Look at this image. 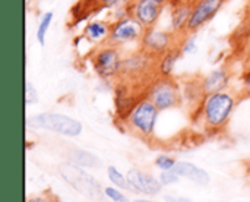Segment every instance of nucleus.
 <instances>
[{
  "label": "nucleus",
  "instance_id": "nucleus-21",
  "mask_svg": "<svg viewBox=\"0 0 250 202\" xmlns=\"http://www.w3.org/2000/svg\"><path fill=\"white\" fill-rule=\"evenodd\" d=\"M179 50L182 51L183 56H193L198 53L199 50V44H198V34L193 32H188L183 37L179 38V44H177Z\"/></svg>",
  "mask_w": 250,
  "mask_h": 202
},
{
  "label": "nucleus",
  "instance_id": "nucleus-14",
  "mask_svg": "<svg viewBox=\"0 0 250 202\" xmlns=\"http://www.w3.org/2000/svg\"><path fill=\"white\" fill-rule=\"evenodd\" d=\"M231 82H233V70L227 63L218 67H214L212 70H209L207 75L201 78L204 94L231 90Z\"/></svg>",
  "mask_w": 250,
  "mask_h": 202
},
{
  "label": "nucleus",
  "instance_id": "nucleus-20",
  "mask_svg": "<svg viewBox=\"0 0 250 202\" xmlns=\"http://www.w3.org/2000/svg\"><path fill=\"white\" fill-rule=\"evenodd\" d=\"M53 21H54V13L51 10L44 12L40 16L38 23H37V29H35V38H37V41H38L40 45H45L47 35H48V31L51 28Z\"/></svg>",
  "mask_w": 250,
  "mask_h": 202
},
{
  "label": "nucleus",
  "instance_id": "nucleus-3",
  "mask_svg": "<svg viewBox=\"0 0 250 202\" xmlns=\"http://www.w3.org/2000/svg\"><path fill=\"white\" fill-rule=\"evenodd\" d=\"M125 53V50L110 43L94 47L89 51V63L94 73L104 82L120 81Z\"/></svg>",
  "mask_w": 250,
  "mask_h": 202
},
{
  "label": "nucleus",
  "instance_id": "nucleus-9",
  "mask_svg": "<svg viewBox=\"0 0 250 202\" xmlns=\"http://www.w3.org/2000/svg\"><path fill=\"white\" fill-rule=\"evenodd\" d=\"M170 4L171 0H130L126 10L146 29L158 25Z\"/></svg>",
  "mask_w": 250,
  "mask_h": 202
},
{
  "label": "nucleus",
  "instance_id": "nucleus-11",
  "mask_svg": "<svg viewBox=\"0 0 250 202\" xmlns=\"http://www.w3.org/2000/svg\"><path fill=\"white\" fill-rule=\"evenodd\" d=\"M227 0H198L192 4V15L189 21L188 32L198 34L208 23H211L220 10L224 7Z\"/></svg>",
  "mask_w": 250,
  "mask_h": 202
},
{
  "label": "nucleus",
  "instance_id": "nucleus-32",
  "mask_svg": "<svg viewBox=\"0 0 250 202\" xmlns=\"http://www.w3.org/2000/svg\"><path fill=\"white\" fill-rule=\"evenodd\" d=\"M132 202H155V201H151V200H146V198H139V200H135V201Z\"/></svg>",
  "mask_w": 250,
  "mask_h": 202
},
{
  "label": "nucleus",
  "instance_id": "nucleus-19",
  "mask_svg": "<svg viewBox=\"0 0 250 202\" xmlns=\"http://www.w3.org/2000/svg\"><path fill=\"white\" fill-rule=\"evenodd\" d=\"M234 51L240 54L245 60L250 59V19H243L242 25L233 35Z\"/></svg>",
  "mask_w": 250,
  "mask_h": 202
},
{
  "label": "nucleus",
  "instance_id": "nucleus-16",
  "mask_svg": "<svg viewBox=\"0 0 250 202\" xmlns=\"http://www.w3.org/2000/svg\"><path fill=\"white\" fill-rule=\"evenodd\" d=\"M174 172L180 178L188 179V180H190V182H193L195 185H199V186H207L211 182L209 173L205 169H202V167H199V166H196V164H193L190 161H177V164L174 167Z\"/></svg>",
  "mask_w": 250,
  "mask_h": 202
},
{
  "label": "nucleus",
  "instance_id": "nucleus-4",
  "mask_svg": "<svg viewBox=\"0 0 250 202\" xmlns=\"http://www.w3.org/2000/svg\"><path fill=\"white\" fill-rule=\"evenodd\" d=\"M145 28L127 13L126 7L120 9V13L116 12V16L111 21L110 38L108 43L120 47L125 51L139 48Z\"/></svg>",
  "mask_w": 250,
  "mask_h": 202
},
{
  "label": "nucleus",
  "instance_id": "nucleus-30",
  "mask_svg": "<svg viewBox=\"0 0 250 202\" xmlns=\"http://www.w3.org/2000/svg\"><path fill=\"white\" fill-rule=\"evenodd\" d=\"M245 19H250V0H245V10H243Z\"/></svg>",
  "mask_w": 250,
  "mask_h": 202
},
{
  "label": "nucleus",
  "instance_id": "nucleus-1",
  "mask_svg": "<svg viewBox=\"0 0 250 202\" xmlns=\"http://www.w3.org/2000/svg\"><path fill=\"white\" fill-rule=\"evenodd\" d=\"M240 98V92L234 90L205 94L199 106L192 112L193 122L208 135L221 134L229 126Z\"/></svg>",
  "mask_w": 250,
  "mask_h": 202
},
{
  "label": "nucleus",
  "instance_id": "nucleus-5",
  "mask_svg": "<svg viewBox=\"0 0 250 202\" xmlns=\"http://www.w3.org/2000/svg\"><path fill=\"white\" fill-rule=\"evenodd\" d=\"M26 129L48 131L66 138H78L82 134L83 126L78 119L72 116L54 112H42L26 119Z\"/></svg>",
  "mask_w": 250,
  "mask_h": 202
},
{
  "label": "nucleus",
  "instance_id": "nucleus-27",
  "mask_svg": "<svg viewBox=\"0 0 250 202\" xmlns=\"http://www.w3.org/2000/svg\"><path fill=\"white\" fill-rule=\"evenodd\" d=\"M158 179H160L161 185H163L164 188H167V186H173V185L179 183L182 178H180V176L174 172V169H173V170H164V172H160Z\"/></svg>",
  "mask_w": 250,
  "mask_h": 202
},
{
  "label": "nucleus",
  "instance_id": "nucleus-17",
  "mask_svg": "<svg viewBox=\"0 0 250 202\" xmlns=\"http://www.w3.org/2000/svg\"><path fill=\"white\" fill-rule=\"evenodd\" d=\"M182 51L179 47H173L163 56H160L155 62V73L157 76H164V78H171L174 75V69L177 62L182 57Z\"/></svg>",
  "mask_w": 250,
  "mask_h": 202
},
{
  "label": "nucleus",
  "instance_id": "nucleus-6",
  "mask_svg": "<svg viewBox=\"0 0 250 202\" xmlns=\"http://www.w3.org/2000/svg\"><path fill=\"white\" fill-rule=\"evenodd\" d=\"M144 95L151 100L160 112H170L183 104L182 84L171 78L155 76L144 88Z\"/></svg>",
  "mask_w": 250,
  "mask_h": 202
},
{
  "label": "nucleus",
  "instance_id": "nucleus-8",
  "mask_svg": "<svg viewBox=\"0 0 250 202\" xmlns=\"http://www.w3.org/2000/svg\"><path fill=\"white\" fill-rule=\"evenodd\" d=\"M57 172H59L60 178L69 186H72L76 192L82 194L88 200L97 202L107 200L101 183L91 173L83 170V167H79V166H75V164L66 161L59 166Z\"/></svg>",
  "mask_w": 250,
  "mask_h": 202
},
{
  "label": "nucleus",
  "instance_id": "nucleus-28",
  "mask_svg": "<svg viewBox=\"0 0 250 202\" xmlns=\"http://www.w3.org/2000/svg\"><path fill=\"white\" fill-rule=\"evenodd\" d=\"M38 90L31 81H25V106H32L38 103Z\"/></svg>",
  "mask_w": 250,
  "mask_h": 202
},
{
  "label": "nucleus",
  "instance_id": "nucleus-13",
  "mask_svg": "<svg viewBox=\"0 0 250 202\" xmlns=\"http://www.w3.org/2000/svg\"><path fill=\"white\" fill-rule=\"evenodd\" d=\"M192 15V3L188 0H171L168 7V28L180 38L188 34Z\"/></svg>",
  "mask_w": 250,
  "mask_h": 202
},
{
  "label": "nucleus",
  "instance_id": "nucleus-10",
  "mask_svg": "<svg viewBox=\"0 0 250 202\" xmlns=\"http://www.w3.org/2000/svg\"><path fill=\"white\" fill-rule=\"evenodd\" d=\"M179 37L170 28H161L158 25L152 28H146L141 41V48L151 54L152 57L158 59L173 47H177Z\"/></svg>",
  "mask_w": 250,
  "mask_h": 202
},
{
  "label": "nucleus",
  "instance_id": "nucleus-18",
  "mask_svg": "<svg viewBox=\"0 0 250 202\" xmlns=\"http://www.w3.org/2000/svg\"><path fill=\"white\" fill-rule=\"evenodd\" d=\"M66 158L69 163L83 167V169H98L101 166V161L95 154H92L86 150L78 148V147L69 148L66 153Z\"/></svg>",
  "mask_w": 250,
  "mask_h": 202
},
{
  "label": "nucleus",
  "instance_id": "nucleus-7",
  "mask_svg": "<svg viewBox=\"0 0 250 202\" xmlns=\"http://www.w3.org/2000/svg\"><path fill=\"white\" fill-rule=\"evenodd\" d=\"M155 62L157 59L144 51L141 47L126 51L122 66V78L133 85H145L157 76L155 73Z\"/></svg>",
  "mask_w": 250,
  "mask_h": 202
},
{
  "label": "nucleus",
  "instance_id": "nucleus-2",
  "mask_svg": "<svg viewBox=\"0 0 250 202\" xmlns=\"http://www.w3.org/2000/svg\"><path fill=\"white\" fill-rule=\"evenodd\" d=\"M160 113L158 107L142 94L120 120L132 135L149 141L155 135Z\"/></svg>",
  "mask_w": 250,
  "mask_h": 202
},
{
  "label": "nucleus",
  "instance_id": "nucleus-12",
  "mask_svg": "<svg viewBox=\"0 0 250 202\" xmlns=\"http://www.w3.org/2000/svg\"><path fill=\"white\" fill-rule=\"evenodd\" d=\"M126 176H127L129 191L133 194H141L145 197H155L161 194L164 188L158 176H154L152 173H148L141 169H130L126 173Z\"/></svg>",
  "mask_w": 250,
  "mask_h": 202
},
{
  "label": "nucleus",
  "instance_id": "nucleus-15",
  "mask_svg": "<svg viewBox=\"0 0 250 202\" xmlns=\"http://www.w3.org/2000/svg\"><path fill=\"white\" fill-rule=\"evenodd\" d=\"M110 29H111V21H107V19H89L83 25L82 37L88 44L97 47V45L108 43Z\"/></svg>",
  "mask_w": 250,
  "mask_h": 202
},
{
  "label": "nucleus",
  "instance_id": "nucleus-26",
  "mask_svg": "<svg viewBox=\"0 0 250 202\" xmlns=\"http://www.w3.org/2000/svg\"><path fill=\"white\" fill-rule=\"evenodd\" d=\"M104 194L107 197V200L110 202H130L129 197L123 192V189L117 188V186H105L104 188Z\"/></svg>",
  "mask_w": 250,
  "mask_h": 202
},
{
  "label": "nucleus",
  "instance_id": "nucleus-33",
  "mask_svg": "<svg viewBox=\"0 0 250 202\" xmlns=\"http://www.w3.org/2000/svg\"><path fill=\"white\" fill-rule=\"evenodd\" d=\"M188 1H190V3L193 4V3H195V1H198V0H188Z\"/></svg>",
  "mask_w": 250,
  "mask_h": 202
},
{
  "label": "nucleus",
  "instance_id": "nucleus-23",
  "mask_svg": "<svg viewBox=\"0 0 250 202\" xmlns=\"http://www.w3.org/2000/svg\"><path fill=\"white\" fill-rule=\"evenodd\" d=\"M95 10H119L127 7L130 0H91Z\"/></svg>",
  "mask_w": 250,
  "mask_h": 202
},
{
  "label": "nucleus",
  "instance_id": "nucleus-25",
  "mask_svg": "<svg viewBox=\"0 0 250 202\" xmlns=\"http://www.w3.org/2000/svg\"><path fill=\"white\" fill-rule=\"evenodd\" d=\"M242 97H250V59L245 60V67L240 75V90Z\"/></svg>",
  "mask_w": 250,
  "mask_h": 202
},
{
  "label": "nucleus",
  "instance_id": "nucleus-31",
  "mask_svg": "<svg viewBox=\"0 0 250 202\" xmlns=\"http://www.w3.org/2000/svg\"><path fill=\"white\" fill-rule=\"evenodd\" d=\"M26 202H48L45 197H34V198H28Z\"/></svg>",
  "mask_w": 250,
  "mask_h": 202
},
{
  "label": "nucleus",
  "instance_id": "nucleus-24",
  "mask_svg": "<svg viewBox=\"0 0 250 202\" xmlns=\"http://www.w3.org/2000/svg\"><path fill=\"white\" fill-rule=\"evenodd\" d=\"M177 164V160L170 156V154H160L155 157L154 160V166L160 170V172H164V170H173Z\"/></svg>",
  "mask_w": 250,
  "mask_h": 202
},
{
  "label": "nucleus",
  "instance_id": "nucleus-22",
  "mask_svg": "<svg viewBox=\"0 0 250 202\" xmlns=\"http://www.w3.org/2000/svg\"><path fill=\"white\" fill-rule=\"evenodd\" d=\"M107 179L113 186H117L123 191H129V183H127V176L123 175L116 166H108L107 167Z\"/></svg>",
  "mask_w": 250,
  "mask_h": 202
},
{
  "label": "nucleus",
  "instance_id": "nucleus-29",
  "mask_svg": "<svg viewBox=\"0 0 250 202\" xmlns=\"http://www.w3.org/2000/svg\"><path fill=\"white\" fill-rule=\"evenodd\" d=\"M164 202H193L190 198L186 197H180V195H174V194H168L164 195Z\"/></svg>",
  "mask_w": 250,
  "mask_h": 202
}]
</instances>
